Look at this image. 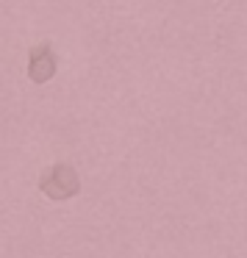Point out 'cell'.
<instances>
[{
  "label": "cell",
  "mask_w": 247,
  "mask_h": 258,
  "mask_svg": "<svg viewBox=\"0 0 247 258\" xmlns=\"http://www.w3.org/2000/svg\"><path fill=\"white\" fill-rule=\"evenodd\" d=\"M56 67H58V58L53 53V45L50 42H42L31 50V58H28V75L31 81L36 84H47V81L56 75Z\"/></svg>",
  "instance_id": "7a4b0ae2"
},
{
  "label": "cell",
  "mask_w": 247,
  "mask_h": 258,
  "mask_svg": "<svg viewBox=\"0 0 247 258\" xmlns=\"http://www.w3.org/2000/svg\"><path fill=\"white\" fill-rule=\"evenodd\" d=\"M39 191H45L50 200H70L81 191V178L70 164H56L47 169L39 180Z\"/></svg>",
  "instance_id": "6da1fadb"
}]
</instances>
